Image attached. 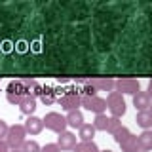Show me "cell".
<instances>
[{
  "label": "cell",
  "mask_w": 152,
  "mask_h": 152,
  "mask_svg": "<svg viewBox=\"0 0 152 152\" xmlns=\"http://www.w3.org/2000/svg\"><path fill=\"white\" fill-rule=\"evenodd\" d=\"M40 101L44 103L46 107H50V104H53V103H55V93H53V89H50V88H44V89H42Z\"/></svg>",
  "instance_id": "44dd1931"
},
{
  "label": "cell",
  "mask_w": 152,
  "mask_h": 152,
  "mask_svg": "<svg viewBox=\"0 0 152 152\" xmlns=\"http://www.w3.org/2000/svg\"><path fill=\"white\" fill-rule=\"evenodd\" d=\"M82 107L86 110L93 112V114H104L107 110V101L99 95H93V97H82Z\"/></svg>",
  "instance_id": "8992f818"
},
{
  "label": "cell",
  "mask_w": 152,
  "mask_h": 152,
  "mask_svg": "<svg viewBox=\"0 0 152 152\" xmlns=\"http://www.w3.org/2000/svg\"><path fill=\"white\" fill-rule=\"evenodd\" d=\"M8 129H10V126H8V124L2 120V118H0V141H4V139H6V133H8Z\"/></svg>",
  "instance_id": "484cf974"
},
{
  "label": "cell",
  "mask_w": 152,
  "mask_h": 152,
  "mask_svg": "<svg viewBox=\"0 0 152 152\" xmlns=\"http://www.w3.org/2000/svg\"><path fill=\"white\" fill-rule=\"evenodd\" d=\"M55 145L59 146V150H72L76 146V135L70 131H63V133H59Z\"/></svg>",
  "instance_id": "9c48e42d"
},
{
  "label": "cell",
  "mask_w": 152,
  "mask_h": 152,
  "mask_svg": "<svg viewBox=\"0 0 152 152\" xmlns=\"http://www.w3.org/2000/svg\"><path fill=\"white\" fill-rule=\"evenodd\" d=\"M95 133L97 131H95V127L91 124H84V126L78 129V137H80V141H93Z\"/></svg>",
  "instance_id": "ac0fdd59"
},
{
  "label": "cell",
  "mask_w": 152,
  "mask_h": 152,
  "mask_svg": "<svg viewBox=\"0 0 152 152\" xmlns=\"http://www.w3.org/2000/svg\"><path fill=\"white\" fill-rule=\"evenodd\" d=\"M150 103H152V99L148 97V93H146V91H139V93L133 95V107H135L139 112L148 110V108H150Z\"/></svg>",
  "instance_id": "8fae6325"
},
{
  "label": "cell",
  "mask_w": 152,
  "mask_h": 152,
  "mask_svg": "<svg viewBox=\"0 0 152 152\" xmlns=\"http://www.w3.org/2000/svg\"><path fill=\"white\" fill-rule=\"evenodd\" d=\"M150 131H152V124H150Z\"/></svg>",
  "instance_id": "d6a6232c"
},
{
  "label": "cell",
  "mask_w": 152,
  "mask_h": 152,
  "mask_svg": "<svg viewBox=\"0 0 152 152\" xmlns=\"http://www.w3.org/2000/svg\"><path fill=\"white\" fill-rule=\"evenodd\" d=\"M137 152H142V150H137Z\"/></svg>",
  "instance_id": "836d02e7"
},
{
  "label": "cell",
  "mask_w": 152,
  "mask_h": 152,
  "mask_svg": "<svg viewBox=\"0 0 152 152\" xmlns=\"http://www.w3.org/2000/svg\"><path fill=\"white\" fill-rule=\"evenodd\" d=\"M99 152H112L110 148H104V150H99Z\"/></svg>",
  "instance_id": "4dcf8cb0"
},
{
  "label": "cell",
  "mask_w": 152,
  "mask_h": 152,
  "mask_svg": "<svg viewBox=\"0 0 152 152\" xmlns=\"http://www.w3.org/2000/svg\"><path fill=\"white\" fill-rule=\"evenodd\" d=\"M146 93H148V97L152 99V80H148V89H146Z\"/></svg>",
  "instance_id": "f1b7e54d"
},
{
  "label": "cell",
  "mask_w": 152,
  "mask_h": 152,
  "mask_svg": "<svg viewBox=\"0 0 152 152\" xmlns=\"http://www.w3.org/2000/svg\"><path fill=\"white\" fill-rule=\"evenodd\" d=\"M27 95V89H25V84L23 80H12L6 88V99L10 104H19L23 97Z\"/></svg>",
  "instance_id": "277c9868"
},
{
  "label": "cell",
  "mask_w": 152,
  "mask_h": 152,
  "mask_svg": "<svg viewBox=\"0 0 152 152\" xmlns=\"http://www.w3.org/2000/svg\"><path fill=\"white\" fill-rule=\"evenodd\" d=\"M137 126L142 127V131L145 129H150V124H152V114L148 110H142V112H137V118H135Z\"/></svg>",
  "instance_id": "2e32d148"
},
{
  "label": "cell",
  "mask_w": 152,
  "mask_h": 152,
  "mask_svg": "<svg viewBox=\"0 0 152 152\" xmlns=\"http://www.w3.org/2000/svg\"><path fill=\"white\" fill-rule=\"evenodd\" d=\"M137 146L142 152L152 150V131L150 129H145L141 135H137Z\"/></svg>",
  "instance_id": "5bb4252c"
},
{
  "label": "cell",
  "mask_w": 152,
  "mask_h": 152,
  "mask_svg": "<svg viewBox=\"0 0 152 152\" xmlns=\"http://www.w3.org/2000/svg\"><path fill=\"white\" fill-rule=\"evenodd\" d=\"M122 127V118H114L110 116V120H108V126H107V133H110V135H114L118 129Z\"/></svg>",
  "instance_id": "cb8c5ba5"
},
{
  "label": "cell",
  "mask_w": 152,
  "mask_h": 152,
  "mask_svg": "<svg viewBox=\"0 0 152 152\" xmlns=\"http://www.w3.org/2000/svg\"><path fill=\"white\" fill-rule=\"evenodd\" d=\"M91 82V86L97 91H114V82L116 80H112V78H93V80H89Z\"/></svg>",
  "instance_id": "7c38bea8"
},
{
  "label": "cell",
  "mask_w": 152,
  "mask_h": 152,
  "mask_svg": "<svg viewBox=\"0 0 152 152\" xmlns=\"http://www.w3.org/2000/svg\"><path fill=\"white\" fill-rule=\"evenodd\" d=\"M21 150L23 152H40V145H38L36 141H31V139H27L25 142H23V146H21Z\"/></svg>",
  "instance_id": "d4e9b609"
},
{
  "label": "cell",
  "mask_w": 152,
  "mask_h": 152,
  "mask_svg": "<svg viewBox=\"0 0 152 152\" xmlns=\"http://www.w3.org/2000/svg\"><path fill=\"white\" fill-rule=\"evenodd\" d=\"M10 152H23L21 148H13V150H10Z\"/></svg>",
  "instance_id": "f546056e"
},
{
  "label": "cell",
  "mask_w": 152,
  "mask_h": 152,
  "mask_svg": "<svg viewBox=\"0 0 152 152\" xmlns=\"http://www.w3.org/2000/svg\"><path fill=\"white\" fill-rule=\"evenodd\" d=\"M23 84H25V89H27V95H32V97H40L42 95V86L36 82V80H31V78H25L23 80Z\"/></svg>",
  "instance_id": "9a60e30c"
},
{
  "label": "cell",
  "mask_w": 152,
  "mask_h": 152,
  "mask_svg": "<svg viewBox=\"0 0 152 152\" xmlns=\"http://www.w3.org/2000/svg\"><path fill=\"white\" fill-rule=\"evenodd\" d=\"M148 112H150V114H152V103H150V108H148Z\"/></svg>",
  "instance_id": "1f68e13d"
},
{
  "label": "cell",
  "mask_w": 152,
  "mask_h": 152,
  "mask_svg": "<svg viewBox=\"0 0 152 152\" xmlns=\"http://www.w3.org/2000/svg\"><path fill=\"white\" fill-rule=\"evenodd\" d=\"M114 88L122 95H135V93L141 91V84L135 78H118L114 82Z\"/></svg>",
  "instance_id": "5b68a950"
},
{
  "label": "cell",
  "mask_w": 152,
  "mask_h": 152,
  "mask_svg": "<svg viewBox=\"0 0 152 152\" xmlns=\"http://www.w3.org/2000/svg\"><path fill=\"white\" fill-rule=\"evenodd\" d=\"M23 126H25L27 135H40L42 129H44V122H42V118H38V116H28Z\"/></svg>",
  "instance_id": "ba28073f"
},
{
  "label": "cell",
  "mask_w": 152,
  "mask_h": 152,
  "mask_svg": "<svg viewBox=\"0 0 152 152\" xmlns=\"http://www.w3.org/2000/svg\"><path fill=\"white\" fill-rule=\"evenodd\" d=\"M107 108L110 110V114L114 118H122L124 114H126L127 110V104H126V99H124V95L122 93H118V91H110L107 95Z\"/></svg>",
  "instance_id": "7a4b0ae2"
},
{
  "label": "cell",
  "mask_w": 152,
  "mask_h": 152,
  "mask_svg": "<svg viewBox=\"0 0 152 152\" xmlns=\"http://www.w3.org/2000/svg\"><path fill=\"white\" fill-rule=\"evenodd\" d=\"M19 110H21V114H25V116H34V110H36V99L32 97V95H25V97L19 101Z\"/></svg>",
  "instance_id": "30bf717a"
},
{
  "label": "cell",
  "mask_w": 152,
  "mask_h": 152,
  "mask_svg": "<svg viewBox=\"0 0 152 152\" xmlns=\"http://www.w3.org/2000/svg\"><path fill=\"white\" fill-rule=\"evenodd\" d=\"M120 148H122V152H137L139 150V146H137V135L131 133L124 142H120Z\"/></svg>",
  "instance_id": "d6986e66"
},
{
  "label": "cell",
  "mask_w": 152,
  "mask_h": 152,
  "mask_svg": "<svg viewBox=\"0 0 152 152\" xmlns=\"http://www.w3.org/2000/svg\"><path fill=\"white\" fill-rule=\"evenodd\" d=\"M42 122H44V127L53 133H63L66 131V127H69V124H66V118L63 116L61 112H48L44 118H42Z\"/></svg>",
  "instance_id": "3957f363"
},
{
  "label": "cell",
  "mask_w": 152,
  "mask_h": 152,
  "mask_svg": "<svg viewBox=\"0 0 152 152\" xmlns=\"http://www.w3.org/2000/svg\"><path fill=\"white\" fill-rule=\"evenodd\" d=\"M72 152H99V146L95 145V141H80L76 142Z\"/></svg>",
  "instance_id": "e0dca14e"
},
{
  "label": "cell",
  "mask_w": 152,
  "mask_h": 152,
  "mask_svg": "<svg viewBox=\"0 0 152 152\" xmlns=\"http://www.w3.org/2000/svg\"><path fill=\"white\" fill-rule=\"evenodd\" d=\"M93 95H97V89L91 86L89 80H84L82 89H80V97H93Z\"/></svg>",
  "instance_id": "7402d4cb"
},
{
  "label": "cell",
  "mask_w": 152,
  "mask_h": 152,
  "mask_svg": "<svg viewBox=\"0 0 152 152\" xmlns=\"http://www.w3.org/2000/svg\"><path fill=\"white\" fill-rule=\"evenodd\" d=\"M0 152H10V146L6 145V141H0Z\"/></svg>",
  "instance_id": "83f0119b"
},
{
  "label": "cell",
  "mask_w": 152,
  "mask_h": 152,
  "mask_svg": "<svg viewBox=\"0 0 152 152\" xmlns=\"http://www.w3.org/2000/svg\"><path fill=\"white\" fill-rule=\"evenodd\" d=\"M66 124H69L70 127H74V129H80V127L84 126V114L82 110H70V112H66Z\"/></svg>",
  "instance_id": "4fadbf2b"
},
{
  "label": "cell",
  "mask_w": 152,
  "mask_h": 152,
  "mask_svg": "<svg viewBox=\"0 0 152 152\" xmlns=\"http://www.w3.org/2000/svg\"><path fill=\"white\" fill-rule=\"evenodd\" d=\"M108 120H110V116H107V114H95V120L91 126L95 127V131H107Z\"/></svg>",
  "instance_id": "ffe728a7"
},
{
  "label": "cell",
  "mask_w": 152,
  "mask_h": 152,
  "mask_svg": "<svg viewBox=\"0 0 152 152\" xmlns=\"http://www.w3.org/2000/svg\"><path fill=\"white\" fill-rule=\"evenodd\" d=\"M57 101H59L61 108L66 110V112L78 110V108L82 107V97H80V93H65V95H61Z\"/></svg>",
  "instance_id": "52a82bcc"
},
{
  "label": "cell",
  "mask_w": 152,
  "mask_h": 152,
  "mask_svg": "<svg viewBox=\"0 0 152 152\" xmlns=\"http://www.w3.org/2000/svg\"><path fill=\"white\" fill-rule=\"evenodd\" d=\"M129 135H131V131L127 129L126 126H122L120 129H118V131H116V133H114V135H112V139L116 141L118 145H120V142H124V141H126V139H127V137H129Z\"/></svg>",
  "instance_id": "603a6c76"
},
{
  "label": "cell",
  "mask_w": 152,
  "mask_h": 152,
  "mask_svg": "<svg viewBox=\"0 0 152 152\" xmlns=\"http://www.w3.org/2000/svg\"><path fill=\"white\" fill-rule=\"evenodd\" d=\"M6 145L10 146V150L13 148H21L23 142L27 141V131H25V126H21V124H13V126H10V129L6 133Z\"/></svg>",
  "instance_id": "6da1fadb"
},
{
  "label": "cell",
  "mask_w": 152,
  "mask_h": 152,
  "mask_svg": "<svg viewBox=\"0 0 152 152\" xmlns=\"http://www.w3.org/2000/svg\"><path fill=\"white\" fill-rule=\"evenodd\" d=\"M40 152H61V150H59V146H57L55 142H50V145L42 146V150H40Z\"/></svg>",
  "instance_id": "4316f807"
}]
</instances>
